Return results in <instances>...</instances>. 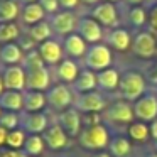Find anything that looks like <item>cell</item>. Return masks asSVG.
<instances>
[{
  "label": "cell",
  "mask_w": 157,
  "mask_h": 157,
  "mask_svg": "<svg viewBox=\"0 0 157 157\" xmlns=\"http://www.w3.org/2000/svg\"><path fill=\"white\" fill-rule=\"evenodd\" d=\"M106 118L117 123H132L135 120L133 106L125 101H115L113 105L106 106Z\"/></svg>",
  "instance_id": "17"
},
{
  "label": "cell",
  "mask_w": 157,
  "mask_h": 157,
  "mask_svg": "<svg viewBox=\"0 0 157 157\" xmlns=\"http://www.w3.org/2000/svg\"><path fill=\"white\" fill-rule=\"evenodd\" d=\"M49 24L52 27V32L59 36H69L76 31V25H78V17L75 15L73 10H59L54 15L49 17Z\"/></svg>",
  "instance_id": "5"
},
{
  "label": "cell",
  "mask_w": 157,
  "mask_h": 157,
  "mask_svg": "<svg viewBox=\"0 0 157 157\" xmlns=\"http://www.w3.org/2000/svg\"><path fill=\"white\" fill-rule=\"evenodd\" d=\"M2 113H4V110H2V106H0V117H2Z\"/></svg>",
  "instance_id": "50"
},
{
  "label": "cell",
  "mask_w": 157,
  "mask_h": 157,
  "mask_svg": "<svg viewBox=\"0 0 157 157\" xmlns=\"http://www.w3.org/2000/svg\"><path fill=\"white\" fill-rule=\"evenodd\" d=\"M27 34L32 37V41L36 42V44H42L44 41H48V39H52V27L51 24H49V21H42V22H37L36 25H31V27L27 29Z\"/></svg>",
  "instance_id": "28"
},
{
  "label": "cell",
  "mask_w": 157,
  "mask_h": 157,
  "mask_svg": "<svg viewBox=\"0 0 157 157\" xmlns=\"http://www.w3.org/2000/svg\"><path fill=\"white\" fill-rule=\"evenodd\" d=\"M155 150H157V140H155Z\"/></svg>",
  "instance_id": "51"
},
{
  "label": "cell",
  "mask_w": 157,
  "mask_h": 157,
  "mask_svg": "<svg viewBox=\"0 0 157 157\" xmlns=\"http://www.w3.org/2000/svg\"><path fill=\"white\" fill-rule=\"evenodd\" d=\"M46 12L44 9L41 7L39 2H34V4H25L22 5V10H21V19H22V24L31 27V25H36L37 22H42L46 19Z\"/></svg>",
  "instance_id": "23"
},
{
  "label": "cell",
  "mask_w": 157,
  "mask_h": 157,
  "mask_svg": "<svg viewBox=\"0 0 157 157\" xmlns=\"http://www.w3.org/2000/svg\"><path fill=\"white\" fill-rule=\"evenodd\" d=\"M42 66H46V63L42 61V58H41L37 49H32V51L25 52L24 61H22V68H24L25 71H32V69L42 68Z\"/></svg>",
  "instance_id": "34"
},
{
  "label": "cell",
  "mask_w": 157,
  "mask_h": 157,
  "mask_svg": "<svg viewBox=\"0 0 157 157\" xmlns=\"http://www.w3.org/2000/svg\"><path fill=\"white\" fill-rule=\"evenodd\" d=\"M37 51L41 54L42 61L46 63V66H58L59 63L64 59V49L63 44H59L56 39H48L42 44L37 46Z\"/></svg>",
  "instance_id": "12"
},
{
  "label": "cell",
  "mask_w": 157,
  "mask_h": 157,
  "mask_svg": "<svg viewBox=\"0 0 157 157\" xmlns=\"http://www.w3.org/2000/svg\"><path fill=\"white\" fill-rule=\"evenodd\" d=\"M127 133L132 140L135 142H147L150 137V127L147 125L145 122H140V120H135V122L128 123V128H127Z\"/></svg>",
  "instance_id": "30"
},
{
  "label": "cell",
  "mask_w": 157,
  "mask_h": 157,
  "mask_svg": "<svg viewBox=\"0 0 157 157\" xmlns=\"http://www.w3.org/2000/svg\"><path fill=\"white\" fill-rule=\"evenodd\" d=\"M19 2H21V4H34V2H39V0H19Z\"/></svg>",
  "instance_id": "47"
},
{
  "label": "cell",
  "mask_w": 157,
  "mask_h": 157,
  "mask_svg": "<svg viewBox=\"0 0 157 157\" xmlns=\"http://www.w3.org/2000/svg\"><path fill=\"white\" fill-rule=\"evenodd\" d=\"M76 32L85 39L88 44H98L103 39V29L93 17H81L78 19Z\"/></svg>",
  "instance_id": "11"
},
{
  "label": "cell",
  "mask_w": 157,
  "mask_h": 157,
  "mask_svg": "<svg viewBox=\"0 0 157 157\" xmlns=\"http://www.w3.org/2000/svg\"><path fill=\"white\" fill-rule=\"evenodd\" d=\"M95 157H113V155H112L110 152H103V150H101V152H98Z\"/></svg>",
  "instance_id": "45"
},
{
  "label": "cell",
  "mask_w": 157,
  "mask_h": 157,
  "mask_svg": "<svg viewBox=\"0 0 157 157\" xmlns=\"http://www.w3.org/2000/svg\"><path fill=\"white\" fill-rule=\"evenodd\" d=\"M21 2L19 0H0V24L15 22L21 17Z\"/></svg>",
  "instance_id": "27"
},
{
  "label": "cell",
  "mask_w": 157,
  "mask_h": 157,
  "mask_svg": "<svg viewBox=\"0 0 157 157\" xmlns=\"http://www.w3.org/2000/svg\"><path fill=\"white\" fill-rule=\"evenodd\" d=\"M42 139L46 142V147L51 150H63L68 147L69 137L64 130L61 128L59 123H54V125H49L48 130L42 133Z\"/></svg>",
  "instance_id": "15"
},
{
  "label": "cell",
  "mask_w": 157,
  "mask_h": 157,
  "mask_svg": "<svg viewBox=\"0 0 157 157\" xmlns=\"http://www.w3.org/2000/svg\"><path fill=\"white\" fill-rule=\"evenodd\" d=\"M152 24H154V27H157V7L152 12Z\"/></svg>",
  "instance_id": "44"
},
{
  "label": "cell",
  "mask_w": 157,
  "mask_h": 157,
  "mask_svg": "<svg viewBox=\"0 0 157 157\" xmlns=\"http://www.w3.org/2000/svg\"><path fill=\"white\" fill-rule=\"evenodd\" d=\"M27 73V90H34V91H48L51 88V73H49L48 66L32 69Z\"/></svg>",
  "instance_id": "16"
},
{
  "label": "cell",
  "mask_w": 157,
  "mask_h": 157,
  "mask_svg": "<svg viewBox=\"0 0 157 157\" xmlns=\"http://www.w3.org/2000/svg\"><path fill=\"white\" fill-rule=\"evenodd\" d=\"M128 21L132 25H135V27H142L144 24H145L147 21V12L144 7H140V5H133L132 9H130L128 12Z\"/></svg>",
  "instance_id": "36"
},
{
  "label": "cell",
  "mask_w": 157,
  "mask_h": 157,
  "mask_svg": "<svg viewBox=\"0 0 157 157\" xmlns=\"http://www.w3.org/2000/svg\"><path fill=\"white\" fill-rule=\"evenodd\" d=\"M0 157H27V154L24 150H15L9 149V147H2L0 149Z\"/></svg>",
  "instance_id": "38"
},
{
  "label": "cell",
  "mask_w": 157,
  "mask_h": 157,
  "mask_svg": "<svg viewBox=\"0 0 157 157\" xmlns=\"http://www.w3.org/2000/svg\"><path fill=\"white\" fill-rule=\"evenodd\" d=\"M112 51L106 44H91L85 54V66L95 73H100L103 69H108L112 64Z\"/></svg>",
  "instance_id": "4"
},
{
  "label": "cell",
  "mask_w": 157,
  "mask_h": 157,
  "mask_svg": "<svg viewBox=\"0 0 157 157\" xmlns=\"http://www.w3.org/2000/svg\"><path fill=\"white\" fill-rule=\"evenodd\" d=\"M101 2H110V4H115V2H118V0H101Z\"/></svg>",
  "instance_id": "49"
},
{
  "label": "cell",
  "mask_w": 157,
  "mask_h": 157,
  "mask_svg": "<svg viewBox=\"0 0 157 157\" xmlns=\"http://www.w3.org/2000/svg\"><path fill=\"white\" fill-rule=\"evenodd\" d=\"M110 154L113 157H127L132 150V144L127 137H115L110 140Z\"/></svg>",
  "instance_id": "32"
},
{
  "label": "cell",
  "mask_w": 157,
  "mask_h": 157,
  "mask_svg": "<svg viewBox=\"0 0 157 157\" xmlns=\"http://www.w3.org/2000/svg\"><path fill=\"white\" fill-rule=\"evenodd\" d=\"M2 76H4L5 90H14V91H25L27 90V73L22 68V64L4 66Z\"/></svg>",
  "instance_id": "10"
},
{
  "label": "cell",
  "mask_w": 157,
  "mask_h": 157,
  "mask_svg": "<svg viewBox=\"0 0 157 157\" xmlns=\"http://www.w3.org/2000/svg\"><path fill=\"white\" fill-rule=\"evenodd\" d=\"M0 127H4L7 132L21 128V113L17 112H4L0 117Z\"/></svg>",
  "instance_id": "35"
},
{
  "label": "cell",
  "mask_w": 157,
  "mask_h": 157,
  "mask_svg": "<svg viewBox=\"0 0 157 157\" xmlns=\"http://www.w3.org/2000/svg\"><path fill=\"white\" fill-rule=\"evenodd\" d=\"M132 41L133 39L130 37L128 31L127 29H122V27H117L110 32L108 36V48L115 49V51H128L132 48Z\"/></svg>",
  "instance_id": "25"
},
{
  "label": "cell",
  "mask_w": 157,
  "mask_h": 157,
  "mask_svg": "<svg viewBox=\"0 0 157 157\" xmlns=\"http://www.w3.org/2000/svg\"><path fill=\"white\" fill-rule=\"evenodd\" d=\"M75 108L83 113H98L106 110V101L98 91H90L78 95L75 100Z\"/></svg>",
  "instance_id": "9"
},
{
  "label": "cell",
  "mask_w": 157,
  "mask_h": 157,
  "mask_svg": "<svg viewBox=\"0 0 157 157\" xmlns=\"http://www.w3.org/2000/svg\"><path fill=\"white\" fill-rule=\"evenodd\" d=\"M127 2H128V4H132V5H140L144 0H127Z\"/></svg>",
  "instance_id": "46"
},
{
  "label": "cell",
  "mask_w": 157,
  "mask_h": 157,
  "mask_svg": "<svg viewBox=\"0 0 157 157\" xmlns=\"http://www.w3.org/2000/svg\"><path fill=\"white\" fill-rule=\"evenodd\" d=\"M132 51L137 58L150 59L157 54V41L150 32L142 31L133 37L132 41Z\"/></svg>",
  "instance_id": "6"
},
{
  "label": "cell",
  "mask_w": 157,
  "mask_h": 157,
  "mask_svg": "<svg viewBox=\"0 0 157 157\" xmlns=\"http://www.w3.org/2000/svg\"><path fill=\"white\" fill-rule=\"evenodd\" d=\"M58 123L68 133V137H78L81 133V112H78L75 106H71V108L59 113Z\"/></svg>",
  "instance_id": "14"
},
{
  "label": "cell",
  "mask_w": 157,
  "mask_h": 157,
  "mask_svg": "<svg viewBox=\"0 0 157 157\" xmlns=\"http://www.w3.org/2000/svg\"><path fill=\"white\" fill-rule=\"evenodd\" d=\"M48 106V96L44 91H34V90H25L24 91V112L37 113Z\"/></svg>",
  "instance_id": "22"
},
{
  "label": "cell",
  "mask_w": 157,
  "mask_h": 157,
  "mask_svg": "<svg viewBox=\"0 0 157 157\" xmlns=\"http://www.w3.org/2000/svg\"><path fill=\"white\" fill-rule=\"evenodd\" d=\"M79 2L81 0H59V7L63 10H73V9H76L79 5Z\"/></svg>",
  "instance_id": "39"
},
{
  "label": "cell",
  "mask_w": 157,
  "mask_h": 157,
  "mask_svg": "<svg viewBox=\"0 0 157 157\" xmlns=\"http://www.w3.org/2000/svg\"><path fill=\"white\" fill-rule=\"evenodd\" d=\"M63 49H64V54L71 59L85 58L86 51H88V42H86L78 32H73V34H69L64 37V41H63Z\"/></svg>",
  "instance_id": "18"
},
{
  "label": "cell",
  "mask_w": 157,
  "mask_h": 157,
  "mask_svg": "<svg viewBox=\"0 0 157 157\" xmlns=\"http://www.w3.org/2000/svg\"><path fill=\"white\" fill-rule=\"evenodd\" d=\"M91 17L100 25H105V27L117 29V24H118L117 7H115V4H110V2H100L98 5H95V9L91 10Z\"/></svg>",
  "instance_id": "13"
},
{
  "label": "cell",
  "mask_w": 157,
  "mask_h": 157,
  "mask_svg": "<svg viewBox=\"0 0 157 157\" xmlns=\"http://www.w3.org/2000/svg\"><path fill=\"white\" fill-rule=\"evenodd\" d=\"M98 86V79H96V73L91 71V69L85 68L79 71L78 78L73 83V91L78 93V95H83V93H90L95 91V88Z\"/></svg>",
  "instance_id": "20"
},
{
  "label": "cell",
  "mask_w": 157,
  "mask_h": 157,
  "mask_svg": "<svg viewBox=\"0 0 157 157\" xmlns=\"http://www.w3.org/2000/svg\"><path fill=\"white\" fill-rule=\"evenodd\" d=\"M145 157H157V152H154V154H147Z\"/></svg>",
  "instance_id": "48"
},
{
  "label": "cell",
  "mask_w": 157,
  "mask_h": 157,
  "mask_svg": "<svg viewBox=\"0 0 157 157\" xmlns=\"http://www.w3.org/2000/svg\"><path fill=\"white\" fill-rule=\"evenodd\" d=\"M5 91V83H4V76H2V73H0V95Z\"/></svg>",
  "instance_id": "43"
},
{
  "label": "cell",
  "mask_w": 157,
  "mask_h": 157,
  "mask_svg": "<svg viewBox=\"0 0 157 157\" xmlns=\"http://www.w3.org/2000/svg\"><path fill=\"white\" fill-rule=\"evenodd\" d=\"M41 7L44 9V12L48 15H54L56 12H59V0H39Z\"/></svg>",
  "instance_id": "37"
},
{
  "label": "cell",
  "mask_w": 157,
  "mask_h": 157,
  "mask_svg": "<svg viewBox=\"0 0 157 157\" xmlns=\"http://www.w3.org/2000/svg\"><path fill=\"white\" fill-rule=\"evenodd\" d=\"M118 90L122 96L128 101H137L145 95V79L139 71H125L120 75Z\"/></svg>",
  "instance_id": "2"
},
{
  "label": "cell",
  "mask_w": 157,
  "mask_h": 157,
  "mask_svg": "<svg viewBox=\"0 0 157 157\" xmlns=\"http://www.w3.org/2000/svg\"><path fill=\"white\" fill-rule=\"evenodd\" d=\"M133 115L140 122L150 123L157 118V96L145 93L133 105Z\"/></svg>",
  "instance_id": "8"
},
{
  "label": "cell",
  "mask_w": 157,
  "mask_h": 157,
  "mask_svg": "<svg viewBox=\"0 0 157 157\" xmlns=\"http://www.w3.org/2000/svg\"><path fill=\"white\" fill-rule=\"evenodd\" d=\"M0 106L4 112H24V91H14V90H5L0 95Z\"/></svg>",
  "instance_id": "21"
},
{
  "label": "cell",
  "mask_w": 157,
  "mask_h": 157,
  "mask_svg": "<svg viewBox=\"0 0 157 157\" xmlns=\"http://www.w3.org/2000/svg\"><path fill=\"white\" fill-rule=\"evenodd\" d=\"M150 137H152L154 140H157V118L154 120V122H150Z\"/></svg>",
  "instance_id": "41"
},
{
  "label": "cell",
  "mask_w": 157,
  "mask_h": 157,
  "mask_svg": "<svg viewBox=\"0 0 157 157\" xmlns=\"http://www.w3.org/2000/svg\"><path fill=\"white\" fill-rule=\"evenodd\" d=\"M7 130L4 128V127H0V149L2 147H5V140H7Z\"/></svg>",
  "instance_id": "40"
},
{
  "label": "cell",
  "mask_w": 157,
  "mask_h": 157,
  "mask_svg": "<svg viewBox=\"0 0 157 157\" xmlns=\"http://www.w3.org/2000/svg\"><path fill=\"white\" fill-rule=\"evenodd\" d=\"M78 142L83 149L88 150H103L110 145V133L103 123H93L81 130Z\"/></svg>",
  "instance_id": "1"
},
{
  "label": "cell",
  "mask_w": 157,
  "mask_h": 157,
  "mask_svg": "<svg viewBox=\"0 0 157 157\" xmlns=\"http://www.w3.org/2000/svg\"><path fill=\"white\" fill-rule=\"evenodd\" d=\"M96 79H98V88L105 90V91H113V90H118L120 73L113 68H108L96 73Z\"/></svg>",
  "instance_id": "26"
},
{
  "label": "cell",
  "mask_w": 157,
  "mask_h": 157,
  "mask_svg": "<svg viewBox=\"0 0 157 157\" xmlns=\"http://www.w3.org/2000/svg\"><path fill=\"white\" fill-rule=\"evenodd\" d=\"M24 49L17 42H9V44L0 46V63L4 66H17L24 61Z\"/></svg>",
  "instance_id": "19"
},
{
  "label": "cell",
  "mask_w": 157,
  "mask_h": 157,
  "mask_svg": "<svg viewBox=\"0 0 157 157\" xmlns=\"http://www.w3.org/2000/svg\"><path fill=\"white\" fill-rule=\"evenodd\" d=\"M49 127V120L46 113L37 112V113H21V128L25 130L27 135H42Z\"/></svg>",
  "instance_id": "7"
},
{
  "label": "cell",
  "mask_w": 157,
  "mask_h": 157,
  "mask_svg": "<svg viewBox=\"0 0 157 157\" xmlns=\"http://www.w3.org/2000/svg\"><path fill=\"white\" fill-rule=\"evenodd\" d=\"M46 149V142L42 139V135H27L25 139V144L22 147L27 157H39Z\"/></svg>",
  "instance_id": "31"
},
{
  "label": "cell",
  "mask_w": 157,
  "mask_h": 157,
  "mask_svg": "<svg viewBox=\"0 0 157 157\" xmlns=\"http://www.w3.org/2000/svg\"><path fill=\"white\" fill-rule=\"evenodd\" d=\"M79 71H81V69H79V66L76 64L75 59H71V58L63 59V61L56 66L58 78L61 79V83H64V85H73V83H75V79L78 78Z\"/></svg>",
  "instance_id": "24"
},
{
  "label": "cell",
  "mask_w": 157,
  "mask_h": 157,
  "mask_svg": "<svg viewBox=\"0 0 157 157\" xmlns=\"http://www.w3.org/2000/svg\"><path fill=\"white\" fill-rule=\"evenodd\" d=\"M83 4H86V5H98L101 0H81Z\"/></svg>",
  "instance_id": "42"
},
{
  "label": "cell",
  "mask_w": 157,
  "mask_h": 157,
  "mask_svg": "<svg viewBox=\"0 0 157 157\" xmlns=\"http://www.w3.org/2000/svg\"><path fill=\"white\" fill-rule=\"evenodd\" d=\"M73 88H69L64 83H58V85H52L51 88L46 91L48 96V105L51 106L56 112H64V110L75 106V95H73Z\"/></svg>",
  "instance_id": "3"
},
{
  "label": "cell",
  "mask_w": 157,
  "mask_h": 157,
  "mask_svg": "<svg viewBox=\"0 0 157 157\" xmlns=\"http://www.w3.org/2000/svg\"><path fill=\"white\" fill-rule=\"evenodd\" d=\"M22 31L17 22H2L0 24V46L9 42H17Z\"/></svg>",
  "instance_id": "29"
},
{
  "label": "cell",
  "mask_w": 157,
  "mask_h": 157,
  "mask_svg": "<svg viewBox=\"0 0 157 157\" xmlns=\"http://www.w3.org/2000/svg\"><path fill=\"white\" fill-rule=\"evenodd\" d=\"M25 139H27L25 130H22V128L10 130V132L7 133L5 147H9V149H15V150H22V147H24V144H25Z\"/></svg>",
  "instance_id": "33"
}]
</instances>
